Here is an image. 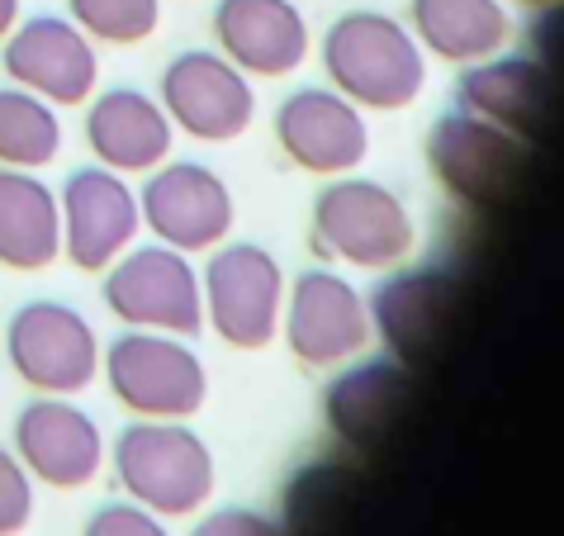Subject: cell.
Listing matches in <instances>:
<instances>
[{
  "label": "cell",
  "mask_w": 564,
  "mask_h": 536,
  "mask_svg": "<svg viewBox=\"0 0 564 536\" xmlns=\"http://www.w3.org/2000/svg\"><path fill=\"white\" fill-rule=\"evenodd\" d=\"M275 143L308 176H347L370 152V124L333 86H300L275 109Z\"/></svg>",
  "instance_id": "obj_16"
},
{
  "label": "cell",
  "mask_w": 564,
  "mask_h": 536,
  "mask_svg": "<svg viewBox=\"0 0 564 536\" xmlns=\"http://www.w3.org/2000/svg\"><path fill=\"white\" fill-rule=\"evenodd\" d=\"M199 299L214 337L232 352H261L280 333V309H285V271L275 251L247 238H224L209 247Z\"/></svg>",
  "instance_id": "obj_6"
},
{
  "label": "cell",
  "mask_w": 564,
  "mask_h": 536,
  "mask_svg": "<svg viewBox=\"0 0 564 536\" xmlns=\"http://www.w3.org/2000/svg\"><path fill=\"white\" fill-rule=\"evenodd\" d=\"M370 337L384 342V352L399 366H432L446 356L465 319V280L446 266H409L384 276L366 299Z\"/></svg>",
  "instance_id": "obj_5"
},
{
  "label": "cell",
  "mask_w": 564,
  "mask_h": 536,
  "mask_svg": "<svg viewBox=\"0 0 564 536\" xmlns=\"http://www.w3.org/2000/svg\"><path fill=\"white\" fill-rule=\"evenodd\" d=\"M100 371H105L109 394H115L133 418L185 422L209 399V371L191 346V337L123 328L115 342L100 346Z\"/></svg>",
  "instance_id": "obj_4"
},
{
  "label": "cell",
  "mask_w": 564,
  "mask_h": 536,
  "mask_svg": "<svg viewBox=\"0 0 564 536\" xmlns=\"http://www.w3.org/2000/svg\"><path fill=\"white\" fill-rule=\"evenodd\" d=\"M417 228L403 195L370 176H327L308 210V247L323 261H341L356 271H394L413 251Z\"/></svg>",
  "instance_id": "obj_2"
},
{
  "label": "cell",
  "mask_w": 564,
  "mask_h": 536,
  "mask_svg": "<svg viewBox=\"0 0 564 536\" xmlns=\"http://www.w3.org/2000/svg\"><path fill=\"white\" fill-rule=\"evenodd\" d=\"M14 455L29 470V480L82 489L105 465V432L67 394H39L14 418Z\"/></svg>",
  "instance_id": "obj_17"
},
{
  "label": "cell",
  "mask_w": 564,
  "mask_h": 536,
  "mask_svg": "<svg viewBox=\"0 0 564 536\" xmlns=\"http://www.w3.org/2000/svg\"><path fill=\"white\" fill-rule=\"evenodd\" d=\"M413 404H417V375L399 366L394 356L341 366L323 389V418L333 437L366 455L394 441V432L413 418Z\"/></svg>",
  "instance_id": "obj_15"
},
{
  "label": "cell",
  "mask_w": 564,
  "mask_h": 536,
  "mask_svg": "<svg viewBox=\"0 0 564 536\" xmlns=\"http://www.w3.org/2000/svg\"><path fill=\"white\" fill-rule=\"evenodd\" d=\"M0 67L14 86L34 90L57 109L86 105L100 82V57L67 14H34L0 39Z\"/></svg>",
  "instance_id": "obj_14"
},
{
  "label": "cell",
  "mask_w": 564,
  "mask_h": 536,
  "mask_svg": "<svg viewBox=\"0 0 564 536\" xmlns=\"http://www.w3.org/2000/svg\"><path fill=\"white\" fill-rule=\"evenodd\" d=\"M512 6H531V10H551V6H560V0H512Z\"/></svg>",
  "instance_id": "obj_29"
},
{
  "label": "cell",
  "mask_w": 564,
  "mask_h": 536,
  "mask_svg": "<svg viewBox=\"0 0 564 536\" xmlns=\"http://www.w3.org/2000/svg\"><path fill=\"white\" fill-rule=\"evenodd\" d=\"M427 167L451 200L469 204V210H503L527 185L531 143L489 119L451 109L427 133Z\"/></svg>",
  "instance_id": "obj_7"
},
{
  "label": "cell",
  "mask_w": 564,
  "mask_h": 536,
  "mask_svg": "<svg viewBox=\"0 0 564 536\" xmlns=\"http://www.w3.org/2000/svg\"><path fill=\"white\" fill-rule=\"evenodd\" d=\"M20 24V0H0V39Z\"/></svg>",
  "instance_id": "obj_28"
},
{
  "label": "cell",
  "mask_w": 564,
  "mask_h": 536,
  "mask_svg": "<svg viewBox=\"0 0 564 536\" xmlns=\"http://www.w3.org/2000/svg\"><path fill=\"white\" fill-rule=\"evenodd\" d=\"M285 346L300 366L327 371L366 352L370 319H366V294L341 271H300L285 286Z\"/></svg>",
  "instance_id": "obj_13"
},
{
  "label": "cell",
  "mask_w": 564,
  "mask_h": 536,
  "mask_svg": "<svg viewBox=\"0 0 564 536\" xmlns=\"http://www.w3.org/2000/svg\"><path fill=\"white\" fill-rule=\"evenodd\" d=\"M82 536H171V532H166V517H156L143 503L129 499V503H100V508L86 517Z\"/></svg>",
  "instance_id": "obj_26"
},
{
  "label": "cell",
  "mask_w": 564,
  "mask_h": 536,
  "mask_svg": "<svg viewBox=\"0 0 564 536\" xmlns=\"http://www.w3.org/2000/svg\"><path fill=\"white\" fill-rule=\"evenodd\" d=\"M456 105L475 119H489L522 143H536L545 119H551V72L536 57L494 53L465 62L456 76Z\"/></svg>",
  "instance_id": "obj_19"
},
{
  "label": "cell",
  "mask_w": 564,
  "mask_h": 536,
  "mask_svg": "<svg viewBox=\"0 0 564 536\" xmlns=\"http://www.w3.org/2000/svg\"><path fill=\"white\" fill-rule=\"evenodd\" d=\"M62 257L57 195L39 171L0 167V266L6 271H48Z\"/></svg>",
  "instance_id": "obj_22"
},
{
  "label": "cell",
  "mask_w": 564,
  "mask_h": 536,
  "mask_svg": "<svg viewBox=\"0 0 564 536\" xmlns=\"http://www.w3.org/2000/svg\"><path fill=\"white\" fill-rule=\"evenodd\" d=\"M214 43L247 76H290L308 57V20L294 0H218Z\"/></svg>",
  "instance_id": "obj_18"
},
{
  "label": "cell",
  "mask_w": 564,
  "mask_h": 536,
  "mask_svg": "<svg viewBox=\"0 0 564 536\" xmlns=\"http://www.w3.org/2000/svg\"><path fill=\"white\" fill-rule=\"evenodd\" d=\"M409 34L422 53L465 67L512 43V14L503 0H409Z\"/></svg>",
  "instance_id": "obj_21"
},
{
  "label": "cell",
  "mask_w": 564,
  "mask_h": 536,
  "mask_svg": "<svg viewBox=\"0 0 564 536\" xmlns=\"http://www.w3.org/2000/svg\"><path fill=\"white\" fill-rule=\"evenodd\" d=\"M100 299L123 328L143 333L195 337L205 328V299H199V271L176 247L148 243L129 247L100 271Z\"/></svg>",
  "instance_id": "obj_8"
},
{
  "label": "cell",
  "mask_w": 564,
  "mask_h": 536,
  "mask_svg": "<svg viewBox=\"0 0 564 536\" xmlns=\"http://www.w3.org/2000/svg\"><path fill=\"white\" fill-rule=\"evenodd\" d=\"M62 152L57 105L24 86H0V167L39 171Z\"/></svg>",
  "instance_id": "obj_23"
},
{
  "label": "cell",
  "mask_w": 564,
  "mask_h": 536,
  "mask_svg": "<svg viewBox=\"0 0 564 536\" xmlns=\"http://www.w3.org/2000/svg\"><path fill=\"white\" fill-rule=\"evenodd\" d=\"M323 72L356 109H409L427 86V53L384 10H347L323 34Z\"/></svg>",
  "instance_id": "obj_1"
},
{
  "label": "cell",
  "mask_w": 564,
  "mask_h": 536,
  "mask_svg": "<svg viewBox=\"0 0 564 536\" xmlns=\"http://www.w3.org/2000/svg\"><path fill=\"white\" fill-rule=\"evenodd\" d=\"M10 371L34 394H82L100 375V337L82 309L62 299H29L6 323Z\"/></svg>",
  "instance_id": "obj_9"
},
{
  "label": "cell",
  "mask_w": 564,
  "mask_h": 536,
  "mask_svg": "<svg viewBox=\"0 0 564 536\" xmlns=\"http://www.w3.org/2000/svg\"><path fill=\"white\" fill-rule=\"evenodd\" d=\"M67 20L90 43L109 49H138L162 24V0H67Z\"/></svg>",
  "instance_id": "obj_24"
},
{
  "label": "cell",
  "mask_w": 564,
  "mask_h": 536,
  "mask_svg": "<svg viewBox=\"0 0 564 536\" xmlns=\"http://www.w3.org/2000/svg\"><path fill=\"white\" fill-rule=\"evenodd\" d=\"M191 536H294V532L280 527L275 517H265L257 508H218Z\"/></svg>",
  "instance_id": "obj_27"
},
{
  "label": "cell",
  "mask_w": 564,
  "mask_h": 536,
  "mask_svg": "<svg viewBox=\"0 0 564 536\" xmlns=\"http://www.w3.org/2000/svg\"><path fill=\"white\" fill-rule=\"evenodd\" d=\"M57 218H62V257L76 271H105L115 257L133 247V238L143 233L138 218V191L129 176L109 171L100 162L76 167L57 191Z\"/></svg>",
  "instance_id": "obj_12"
},
{
  "label": "cell",
  "mask_w": 564,
  "mask_h": 536,
  "mask_svg": "<svg viewBox=\"0 0 564 536\" xmlns=\"http://www.w3.org/2000/svg\"><path fill=\"white\" fill-rule=\"evenodd\" d=\"M34 517V480L20 465V455L0 447V536H20Z\"/></svg>",
  "instance_id": "obj_25"
},
{
  "label": "cell",
  "mask_w": 564,
  "mask_h": 536,
  "mask_svg": "<svg viewBox=\"0 0 564 536\" xmlns=\"http://www.w3.org/2000/svg\"><path fill=\"white\" fill-rule=\"evenodd\" d=\"M105 461H115V480L156 517H191L214 494V451L191 422L138 418L123 422Z\"/></svg>",
  "instance_id": "obj_3"
},
{
  "label": "cell",
  "mask_w": 564,
  "mask_h": 536,
  "mask_svg": "<svg viewBox=\"0 0 564 536\" xmlns=\"http://www.w3.org/2000/svg\"><path fill=\"white\" fill-rule=\"evenodd\" d=\"M171 129L199 138V143H232L257 119V86L218 49H185L162 67L156 82Z\"/></svg>",
  "instance_id": "obj_10"
},
{
  "label": "cell",
  "mask_w": 564,
  "mask_h": 536,
  "mask_svg": "<svg viewBox=\"0 0 564 536\" xmlns=\"http://www.w3.org/2000/svg\"><path fill=\"white\" fill-rule=\"evenodd\" d=\"M176 129H171L166 109L156 96L138 86H109L90 96L86 109V148L100 167L119 171V176H138L171 157Z\"/></svg>",
  "instance_id": "obj_20"
},
{
  "label": "cell",
  "mask_w": 564,
  "mask_h": 536,
  "mask_svg": "<svg viewBox=\"0 0 564 536\" xmlns=\"http://www.w3.org/2000/svg\"><path fill=\"white\" fill-rule=\"evenodd\" d=\"M138 218L162 247L176 251H209L232 233V191L205 162H162L148 171L138 191Z\"/></svg>",
  "instance_id": "obj_11"
}]
</instances>
